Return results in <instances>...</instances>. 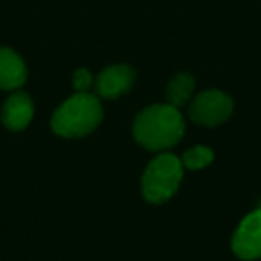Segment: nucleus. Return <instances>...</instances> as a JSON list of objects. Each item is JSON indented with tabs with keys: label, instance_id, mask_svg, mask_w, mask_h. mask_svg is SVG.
Instances as JSON below:
<instances>
[{
	"label": "nucleus",
	"instance_id": "1",
	"mask_svg": "<svg viewBox=\"0 0 261 261\" xmlns=\"http://www.w3.org/2000/svg\"><path fill=\"white\" fill-rule=\"evenodd\" d=\"M185 135V120L177 108L154 104L143 109L135 122V138L149 150H165L179 143Z\"/></svg>",
	"mask_w": 261,
	"mask_h": 261
},
{
	"label": "nucleus",
	"instance_id": "2",
	"mask_svg": "<svg viewBox=\"0 0 261 261\" xmlns=\"http://www.w3.org/2000/svg\"><path fill=\"white\" fill-rule=\"evenodd\" d=\"M102 120V106L95 95L86 91L65 100L52 116V130L63 138L84 136Z\"/></svg>",
	"mask_w": 261,
	"mask_h": 261
},
{
	"label": "nucleus",
	"instance_id": "3",
	"mask_svg": "<svg viewBox=\"0 0 261 261\" xmlns=\"http://www.w3.org/2000/svg\"><path fill=\"white\" fill-rule=\"evenodd\" d=\"M182 179V163L172 154H161L149 167L142 179V193L149 202H167Z\"/></svg>",
	"mask_w": 261,
	"mask_h": 261
},
{
	"label": "nucleus",
	"instance_id": "4",
	"mask_svg": "<svg viewBox=\"0 0 261 261\" xmlns=\"http://www.w3.org/2000/svg\"><path fill=\"white\" fill-rule=\"evenodd\" d=\"M232 113V100L218 90L202 91L190 106V118L199 125L215 127L224 123Z\"/></svg>",
	"mask_w": 261,
	"mask_h": 261
},
{
	"label": "nucleus",
	"instance_id": "5",
	"mask_svg": "<svg viewBox=\"0 0 261 261\" xmlns=\"http://www.w3.org/2000/svg\"><path fill=\"white\" fill-rule=\"evenodd\" d=\"M232 250L240 259L261 257V210L247 215L232 238Z\"/></svg>",
	"mask_w": 261,
	"mask_h": 261
},
{
	"label": "nucleus",
	"instance_id": "6",
	"mask_svg": "<svg viewBox=\"0 0 261 261\" xmlns=\"http://www.w3.org/2000/svg\"><path fill=\"white\" fill-rule=\"evenodd\" d=\"M135 70L127 65H115L102 70L97 77V93L104 98H116L127 93L135 84Z\"/></svg>",
	"mask_w": 261,
	"mask_h": 261
},
{
	"label": "nucleus",
	"instance_id": "7",
	"mask_svg": "<svg viewBox=\"0 0 261 261\" xmlns=\"http://www.w3.org/2000/svg\"><path fill=\"white\" fill-rule=\"evenodd\" d=\"M34 115V106L25 91H15L6 100L2 109V120L11 130H22L31 123Z\"/></svg>",
	"mask_w": 261,
	"mask_h": 261
},
{
	"label": "nucleus",
	"instance_id": "8",
	"mask_svg": "<svg viewBox=\"0 0 261 261\" xmlns=\"http://www.w3.org/2000/svg\"><path fill=\"white\" fill-rule=\"evenodd\" d=\"M27 79V68L23 59L15 50L0 47V88L16 90Z\"/></svg>",
	"mask_w": 261,
	"mask_h": 261
},
{
	"label": "nucleus",
	"instance_id": "9",
	"mask_svg": "<svg viewBox=\"0 0 261 261\" xmlns=\"http://www.w3.org/2000/svg\"><path fill=\"white\" fill-rule=\"evenodd\" d=\"M195 81L190 73H177L167 86V100L174 108H181L192 97Z\"/></svg>",
	"mask_w": 261,
	"mask_h": 261
},
{
	"label": "nucleus",
	"instance_id": "10",
	"mask_svg": "<svg viewBox=\"0 0 261 261\" xmlns=\"http://www.w3.org/2000/svg\"><path fill=\"white\" fill-rule=\"evenodd\" d=\"M213 161V152L207 147H192L190 150H186L182 156V165L188 170H200V168L207 167Z\"/></svg>",
	"mask_w": 261,
	"mask_h": 261
},
{
	"label": "nucleus",
	"instance_id": "11",
	"mask_svg": "<svg viewBox=\"0 0 261 261\" xmlns=\"http://www.w3.org/2000/svg\"><path fill=\"white\" fill-rule=\"evenodd\" d=\"M91 73L88 72V70L81 68L77 70L75 73H73V88H75L79 93H83V91H86L88 88L91 86Z\"/></svg>",
	"mask_w": 261,
	"mask_h": 261
}]
</instances>
